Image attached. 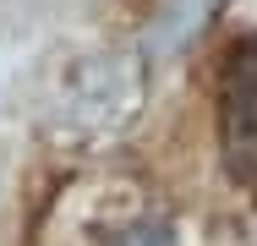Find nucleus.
I'll return each instance as SVG.
<instances>
[{
	"label": "nucleus",
	"mask_w": 257,
	"mask_h": 246,
	"mask_svg": "<svg viewBox=\"0 0 257 246\" xmlns=\"http://www.w3.org/2000/svg\"><path fill=\"white\" fill-rule=\"evenodd\" d=\"M219 153L230 181L257 197V33L235 39L219 66Z\"/></svg>",
	"instance_id": "f257e3e1"
},
{
	"label": "nucleus",
	"mask_w": 257,
	"mask_h": 246,
	"mask_svg": "<svg viewBox=\"0 0 257 246\" xmlns=\"http://www.w3.org/2000/svg\"><path fill=\"white\" fill-rule=\"evenodd\" d=\"M109 246H175V235H170V224H159V219H137V224H126Z\"/></svg>",
	"instance_id": "f03ea898"
}]
</instances>
